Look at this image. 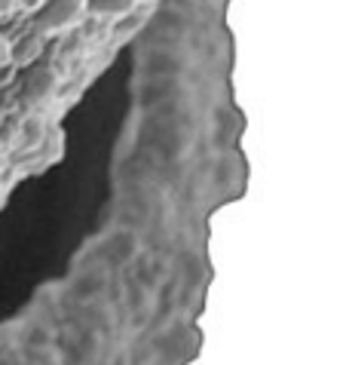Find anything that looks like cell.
I'll use <instances>...</instances> for the list:
<instances>
[{
    "mask_svg": "<svg viewBox=\"0 0 349 365\" xmlns=\"http://www.w3.org/2000/svg\"><path fill=\"white\" fill-rule=\"evenodd\" d=\"M22 6V0H0V19H6V16H13L16 9Z\"/></svg>",
    "mask_w": 349,
    "mask_h": 365,
    "instance_id": "6",
    "label": "cell"
},
{
    "mask_svg": "<svg viewBox=\"0 0 349 365\" xmlns=\"http://www.w3.org/2000/svg\"><path fill=\"white\" fill-rule=\"evenodd\" d=\"M89 13L86 0H43L34 9V31L37 34H65L74 25L83 22Z\"/></svg>",
    "mask_w": 349,
    "mask_h": 365,
    "instance_id": "1",
    "label": "cell"
},
{
    "mask_svg": "<svg viewBox=\"0 0 349 365\" xmlns=\"http://www.w3.org/2000/svg\"><path fill=\"white\" fill-rule=\"evenodd\" d=\"M40 4H43V0H22V6H28V9H31V13H34V9H37Z\"/></svg>",
    "mask_w": 349,
    "mask_h": 365,
    "instance_id": "7",
    "label": "cell"
},
{
    "mask_svg": "<svg viewBox=\"0 0 349 365\" xmlns=\"http://www.w3.org/2000/svg\"><path fill=\"white\" fill-rule=\"evenodd\" d=\"M40 53H43V34H25L19 43H13V62L16 65H25L31 68L40 58Z\"/></svg>",
    "mask_w": 349,
    "mask_h": 365,
    "instance_id": "3",
    "label": "cell"
},
{
    "mask_svg": "<svg viewBox=\"0 0 349 365\" xmlns=\"http://www.w3.org/2000/svg\"><path fill=\"white\" fill-rule=\"evenodd\" d=\"M141 0H86V9L95 16H108V19H120L129 16Z\"/></svg>",
    "mask_w": 349,
    "mask_h": 365,
    "instance_id": "4",
    "label": "cell"
},
{
    "mask_svg": "<svg viewBox=\"0 0 349 365\" xmlns=\"http://www.w3.org/2000/svg\"><path fill=\"white\" fill-rule=\"evenodd\" d=\"M13 65V40L6 34H0V68Z\"/></svg>",
    "mask_w": 349,
    "mask_h": 365,
    "instance_id": "5",
    "label": "cell"
},
{
    "mask_svg": "<svg viewBox=\"0 0 349 365\" xmlns=\"http://www.w3.org/2000/svg\"><path fill=\"white\" fill-rule=\"evenodd\" d=\"M0 169H4V154H0Z\"/></svg>",
    "mask_w": 349,
    "mask_h": 365,
    "instance_id": "8",
    "label": "cell"
},
{
    "mask_svg": "<svg viewBox=\"0 0 349 365\" xmlns=\"http://www.w3.org/2000/svg\"><path fill=\"white\" fill-rule=\"evenodd\" d=\"M61 89V74L49 65H34L25 80V98L31 105H49Z\"/></svg>",
    "mask_w": 349,
    "mask_h": 365,
    "instance_id": "2",
    "label": "cell"
}]
</instances>
